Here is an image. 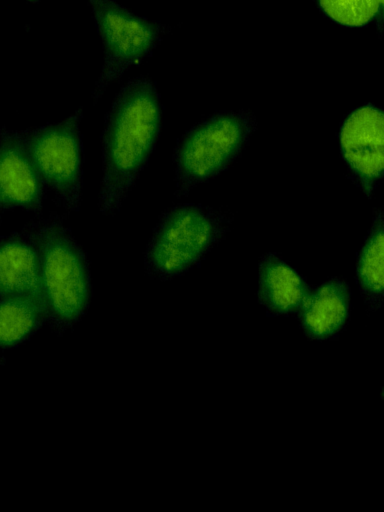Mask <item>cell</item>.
<instances>
[{"label": "cell", "mask_w": 384, "mask_h": 512, "mask_svg": "<svg viewBox=\"0 0 384 512\" xmlns=\"http://www.w3.org/2000/svg\"><path fill=\"white\" fill-rule=\"evenodd\" d=\"M0 362H1V360H0Z\"/></svg>", "instance_id": "cell-16"}, {"label": "cell", "mask_w": 384, "mask_h": 512, "mask_svg": "<svg viewBox=\"0 0 384 512\" xmlns=\"http://www.w3.org/2000/svg\"><path fill=\"white\" fill-rule=\"evenodd\" d=\"M256 126L252 112L238 109L218 111L187 130L173 154L175 195L186 196L223 172L245 149Z\"/></svg>", "instance_id": "cell-4"}, {"label": "cell", "mask_w": 384, "mask_h": 512, "mask_svg": "<svg viewBox=\"0 0 384 512\" xmlns=\"http://www.w3.org/2000/svg\"><path fill=\"white\" fill-rule=\"evenodd\" d=\"M232 221L229 211L203 204L185 203L167 209L145 250L147 274L169 280L187 272L225 238Z\"/></svg>", "instance_id": "cell-3"}, {"label": "cell", "mask_w": 384, "mask_h": 512, "mask_svg": "<svg viewBox=\"0 0 384 512\" xmlns=\"http://www.w3.org/2000/svg\"><path fill=\"white\" fill-rule=\"evenodd\" d=\"M47 316L40 302L26 297L0 298V348L22 343Z\"/></svg>", "instance_id": "cell-13"}, {"label": "cell", "mask_w": 384, "mask_h": 512, "mask_svg": "<svg viewBox=\"0 0 384 512\" xmlns=\"http://www.w3.org/2000/svg\"><path fill=\"white\" fill-rule=\"evenodd\" d=\"M87 2L103 48L102 69L91 94L95 104L111 83L152 54L169 26L136 15L115 0Z\"/></svg>", "instance_id": "cell-5"}, {"label": "cell", "mask_w": 384, "mask_h": 512, "mask_svg": "<svg viewBox=\"0 0 384 512\" xmlns=\"http://www.w3.org/2000/svg\"><path fill=\"white\" fill-rule=\"evenodd\" d=\"M384 223L382 210L376 209L371 228L362 246L356 269V278L366 305L377 309L384 293Z\"/></svg>", "instance_id": "cell-12"}, {"label": "cell", "mask_w": 384, "mask_h": 512, "mask_svg": "<svg viewBox=\"0 0 384 512\" xmlns=\"http://www.w3.org/2000/svg\"><path fill=\"white\" fill-rule=\"evenodd\" d=\"M35 242L47 316L69 324L88 307L91 293L86 256L63 216L52 211L27 225Z\"/></svg>", "instance_id": "cell-2"}, {"label": "cell", "mask_w": 384, "mask_h": 512, "mask_svg": "<svg viewBox=\"0 0 384 512\" xmlns=\"http://www.w3.org/2000/svg\"><path fill=\"white\" fill-rule=\"evenodd\" d=\"M349 286L333 278L309 293L299 308V318L307 336L328 339L344 326L349 315Z\"/></svg>", "instance_id": "cell-10"}, {"label": "cell", "mask_w": 384, "mask_h": 512, "mask_svg": "<svg viewBox=\"0 0 384 512\" xmlns=\"http://www.w3.org/2000/svg\"><path fill=\"white\" fill-rule=\"evenodd\" d=\"M15 296L45 306L37 250L27 226L0 239V298Z\"/></svg>", "instance_id": "cell-9"}, {"label": "cell", "mask_w": 384, "mask_h": 512, "mask_svg": "<svg viewBox=\"0 0 384 512\" xmlns=\"http://www.w3.org/2000/svg\"><path fill=\"white\" fill-rule=\"evenodd\" d=\"M340 150L351 180L371 196L383 178L384 115L373 104L354 109L339 132Z\"/></svg>", "instance_id": "cell-7"}, {"label": "cell", "mask_w": 384, "mask_h": 512, "mask_svg": "<svg viewBox=\"0 0 384 512\" xmlns=\"http://www.w3.org/2000/svg\"><path fill=\"white\" fill-rule=\"evenodd\" d=\"M82 108L68 118L23 130L34 164L56 202L67 213L77 212L83 182V145L79 124Z\"/></svg>", "instance_id": "cell-6"}, {"label": "cell", "mask_w": 384, "mask_h": 512, "mask_svg": "<svg viewBox=\"0 0 384 512\" xmlns=\"http://www.w3.org/2000/svg\"><path fill=\"white\" fill-rule=\"evenodd\" d=\"M28 1H31V2H36V1H40V0H28Z\"/></svg>", "instance_id": "cell-15"}, {"label": "cell", "mask_w": 384, "mask_h": 512, "mask_svg": "<svg viewBox=\"0 0 384 512\" xmlns=\"http://www.w3.org/2000/svg\"><path fill=\"white\" fill-rule=\"evenodd\" d=\"M318 3L328 17L341 25L360 27L376 19L382 33L384 0H318Z\"/></svg>", "instance_id": "cell-14"}, {"label": "cell", "mask_w": 384, "mask_h": 512, "mask_svg": "<svg viewBox=\"0 0 384 512\" xmlns=\"http://www.w3.org/2000/svg\"><path fill=\"white\" fill-rule=\"evenodd\" d=\"M258 275V299L269 315L299 310L309 294L304 279L274 253L261 257Z\"/></svg>", "instance_id": "cell-11"}, {"label": "cell", "mask_w": 384, "mask_h": 512, "mask_svg": "<svg viewBox=\"0 0 384 512\" xmlns=\"http://www.w3.org/2000/svg\"><path fill=\"white\" fill-rule=\"evenodd\" d=\"M162 104L146 76L126 82L106 115L102 133V183L98 207L115 214L145 167L160 134Z\"/></svg>", "instance_id": "cell-1"}, {"label": "cell", "mask_w": 384, "mask_h": 512, "mask_svg": "<svg viewBox=\"0 0 384 512\" xmlns=\"http://www.w3.org/2000/svg\"><path fill=\"white\" fill-rule=\"evenodd\" d=\"M45 184L27 147L23 130L0 129V211L42 209Z\"/></svg>", "instance_id": "cell-8"}]
</instances>
